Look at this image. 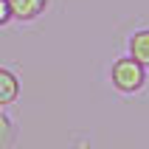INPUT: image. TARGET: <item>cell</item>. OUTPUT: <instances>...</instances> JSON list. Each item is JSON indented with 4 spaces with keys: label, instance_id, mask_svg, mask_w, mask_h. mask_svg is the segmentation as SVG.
Instances as JSON below:
<instances>
[{
    "label": "cell",
    "instance_id": "cell-2",
    "mask_svg": "<svg viewBox=\"0 0 149 149\" xmlns=\"http://www.w3.org/2000/svg\"><path fill=\"white\" fill-rule=\"evenodd\" d=\"M8 8H11V17H14V20L31 23V20L45 14L48 0H8Z\"/></svg>",
    "mask_w": 149,
    "mask_h": 149
},
{
    "label": "cell",
    "instance_id": "cell-4",
    "mask_svg": "<svg viewBox=\"0 0 149 149\" xmlns=\"http://www.w3.org/2000/svg\"><path fill=\"white\" fill-rule=\"evenodd\" d=\"M127 51H130V56L138 59L143 68H149V28L135 31L132 37H130V45H127Z\"/></svg>",
    "mask_w": 149,
    "mask_h": 149
},
{
    "label": "cell",
    "instance_id": "cell-6",
    "mask_svg": "<svg viewBox=\"0 0 149 149\" xmlns=\"http://www.w3.org/2000/svg\"><path fill=\"white\" fill-rule=\"evenodd\" d=\"M14 17H11V8H8V0H0V28L6 23H11Z\"/></svg>",
    "mask_w": 149,
    "mask_h": 149
},
{
    "label": "cell",
    "instance_id": "cell-3",
    "mask_svg": "<svg viewBox=\"0 0 149 149\" xmlns=\"http://www.w3.org/2000/svg\"><path fill=\"white\" fill-rule=\"evenodd\" d=\"M20 99V79L14 70L0 65V107H8Z\"/></svg>",
    "mask_w": 149,
    "mask_h": 149
},
{
    "label": "cell",
    "instance_id": "cell-5",
    "mask_svg": "<svg viewBox=\"0 0 149 149\" xmlns=\"http://www.w3.org/2000/svg\"><path fill=\"white\" fill-rule=\"evenodd\" d=\"M11 141H14V121L6 116V110L0 107V146H6Z\"/></svg>",
    "mask_w": 149,
    "mask_h": 149
},
{
    "label": "cell",
    "instance_id": "cell-1",
    "mask_svg": "<svg viewBox=\"0 0 149 149\" xmlns=\"http://www.w3.org/2000/svg\"><path fill=\"white\" fill-rule=\"evenodd\" d=\"M146 82V68L132 56L116 59L110 65V84L116 87L118 93H138Z\"/></svg>",
    "mask_w": 149,
    "mask_h": 149
}]
</instances>
